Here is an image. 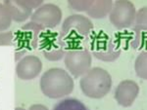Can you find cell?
I'll return each mask as SVG.
<instances>
[{
  "label": "cell",
  "mask_w": 147,
  "mask_h": 110,
  "mask_svg": "<svg viewBox=\"0 0 147 110\" xmlns=\"http://www.w3.org/2000/svg\"><path fill=\"white\" fill-rule=\"evenodd\" d=\"M66 69L72 77H82L91 68L92 56L87 48L69 50L64 58Z\"/></svg>",
  "instance_id": "cell-7"
},
{
  "label": "cell",
  "mask_w": 147,
  "mask_h": 110,
  "mask_svg": "<svg viewBox=\"0 0 147 110\" xmlns=\"http://www.w3.org/2000/svg\"><path fill=\"white\" fill-rule=\"evenodd\" d=\"M134 70L139 78L147 80V51L141 52L136 58L134 62Z\"/></svg>",
  "instance_id": "cell-16"
},
{
  "label": "cell",
  "mask_w": 147,
  "mask_h": 110,
  "mask_svg": "<svg viewBox=\"0 0 147 110\" xmlns=\"http://www.w3.org/2000/svg\"><path fill=\"white\" fill-rule=\"evenodd\" d=\"M136 9L127 0H118L113 3V8L109 14L111 23L118 29L131 27L136 17Z\"/></svg>",
  "instance_id": "cell-8"
},
{
  "label": "cell",
  "mask_w": 147,
  "mask_h": 110,
  "mask_svg": "<svg viewBox=\"0 0 147 110\" xmlns=\"http://www.w3.org/2000/svg\"><path fill=\"white\" fill-rule=\"evenodd\" d=\"M0 46H14V33L4 31L0 33Z\"/></svg>",
  "instance_id": "cell-19"
},
{
  "label": "cell",
  "mask_w": 147,
  "mask_h": 110,
  "mask_svg": "<svg viewBox=\"0 0 147 110\" xmlns=\"http://www.w3.org/2000/svg\"><path fill=\"white\" fill-rule=\"evenodd\" d=\"M44 28L34 22H28L14 33V47H15V60L19 62L28 56V52L38 49V40Z\"/></svg>",
  "instance_id": "cell-4"
},
{
  "label": "cell",
  "mask_w": 147,
  "mask_h": 110,
  "mask_svg": "<svg viewBox=\"0 0 147 110\" xmlns=\"http://www.w3.org/2000/svg\"><path fill=\"white\" fill-rule=\"evenodd\" d=\"M92 4V1H71L68 2V5L72 10L77 12H86Z\"/></svg>",
  "instance_id": "cell-18"
},
{
  "label": "cell",
  "mask_w": 147,
  "mask_h": 110,
  "mask_svg": "<svg viewBox=\"0 0 147 110\" xmlns=\"http://www.w3.org/2000/svg\"><path fill=\"white\" fill-rule=\"evenodd\" d=\"M4 6L6 7L9 15L12 19V21H15L17 23H23L26 22L32 17L34 10L26 5L24 0L18 1V0H7L4 2Z\"/></svg>",
  "instance_id": "cell-13"
},
{
  "label": "cell",
  "mask_w": 147,
  "mask_h": 110,
  "mask_svg": "<svg viewBox=\"0 0 147 110\" xmlns=\"http://www.w3.org/2000/svg\"><path fill=\"white\" fill-rule=\"evenodd\" d=\"M52 110H89V108L79 99L65 97L56 103Z\"/></svg>",
  "instance_id": "cell-15"
},
{
  "label": "cell",
  "mask_w": 147,
  "mask_h": 110,
  "mask_svg": "<svg viewBox=\"0 0 147 110\" xmlns=\"http://www.w3.org/2000/svg\"><path fill=\"white\" fill-rule=\"evenodd\" d=\"M139 93V86L132 80H124L115 90V99L123 107H129Z\"/></svg>",
  "instance_id": "cell-12"
},
{
  "label": "cell",
  "mask_w": 147,
  "mask_h": 110,
  "mask_svg": "<svg viewBox=\"0 0 147 110\" xmlns=\"http://www.w3.org/2000/svg\"><path fill=\"white\" fill-rule=\"evenodd\" d=\"M113 8V1H92V4L86 11L87 15L93 19H104L110 14Z\"/></svg>",
  "instance_id": "cell-14"
},
{
  "label": "cell",
  "mask_w": 147,
  "mask_h": 110,
  "mask_svg": "<svg viewBox=\"0 0 147 110\" xmlns=\"http://www.w3.org/2000/svg\"><path fill=\"white\" fill-rule=\"evenodd\" d=\"M30 21L39 25L44 29H53L62 21V11L60 7L53 3H45L34 11Z\"/></svg>",
  "instance_id": "cell-9"
},
{
  "label": "cell",
  "mask_w": 147,
  "mask_h": 110,
  "mask_svg": "<svg viewBox=\"0 0 147 110\" xmlns=\"http://www.w3.org/2000/svg\"><path fill=\"white\" fill-rule=\"evenodd\" d=\"M91 56L102 62H111L119 58L122 48L117 41L113 40L104 31L91 33L88 38V48Z\"/></svg>",
  "instance_id": "cell-5"
},
{
  "label": "cell",
  "mask_w": 147,
  "mask_h": 110,
  "mask_svg": "<svg viewBox=\"0 0 147 110\" xmlns=\"http://www.w3.org/2000/svg\"><path fill=\"white\" fill-rule=\"evenodd\" d=\"M15 110H26V109L23 108V107H16Z\"/></svg>",
  "instance_id": "cell-21"
},
{
  "label": "cell",
  "mask_w": 147,
  "mask_h": 110,
  "mask_svg": "<svg viewBox=\"0 0 147 110\" xmlns=\"http://www.w3.org/2000/svg\"><path fill=\"white\" fill-rule=\"evenodd\" d=\"M82 92L90 99H102L112 88V77L107 70L92 67L80 80Z\"/></svg>",
  "instance_id": "cell-3"
},
{
  "label": "cell",
  "mask_w": 147,
  "mask_h": 110,
  "mask_svg": "<svg viewBox=\"0 0 147 110\" xmlns=\"http://www.w3.org/2000/svg\"><path fill=\"white\" fill-rule=\"evenodd\" d=\"M131 32V48L134 50L146 49L145 51H147V7H142L137 11Z\"/></svg>",
  "instance_id": "cell-10"
},
{
  "label": "cell",
  "mask_w": 147,
  "mask_h": 110,
  "mask_svg": "<svg viewBox=\"0 0 147 110\" xmlns=\"http://www.w3.org/2000/svg\"><path fill=\"white\" fill-rule=\"evenodd\" d=\"M42 70L40 58L34 55H28L20 60L16 65V75L21 80H32L36 78Z\"/></svg>",
  "instance_id": "cell-11"
},
{
  "label": "cell",
  "mask_w": 147,
  "mask_h": 110,
  "mask_svg": "<svg viewBox=\"0 0 147 110\" xmlns=\"http://www.w3.org/2000/svg\"><path fill=\"white\" fill-rule=\"evenodd\" d=\"M92 30L93 23L90 19L84 15L74 14L64 20L60 34L69 51L82 48V43L88 40Z\"/></svg>",
  "instance_id": "cell-1"
},
{
  "label": "cell",
  "mask_w": 147,
  "mask_h": 110,
  "mask_svg": "<svg viewBox=\"0 0 147 110\" xmlns=\"http://www.w3.org/2000/svg\"><path fill=\"white\" fill-rule=\"evenodd\" d=\"M12 19L4 4L0 3V33L8 29L11 25Z\"/></svg>",
  "instance_id": "cell-17"
},
{
  "label": "cell",
  "mask_w": 147,
  "mask_h": 110,
  "mask_svg": "<svg viewBox=\"0 0 147 110\" xmlns=\"http://www.w3.org/2000/svg\"><path fill=\"white\" fill-rule=\"evenodd\" d=\"M38 50L44 58L50 62H58L65 58L68 52L67 46L61 37L60 32L44 29L38 40Z\"/></svg>",
  "instance_id": "cell-6"
},
{
  "label": "cell",
  "mask_w": 147,
  "mask_h": 110,
  "mask_svg": "<svg viewBox=\"0 0 147 110\" xmlns=\"http://www.w3.org/2000/svg\"><path fill=\"white\" fill-rule=\"evenodd\" d=\"M28 110H49L43 104H34L28 108Z\"/></svg>",
  "instance_id": "cell-20"
},
{
  "label": "cell",
  "mask_w": 147,
  "mask_h": 110,
  "mask_svg": "<svg viewBox=\"0 0 147 110\" xmlns=\"http://www.w3.org/2000/svg\"><path fill=\"white\" fill-rule=\"evenodd\" d=\"M39 87L45 97L57 99L71 95L75 83L68 71L60 67H53L42 74L39 80Z\"/></svg>",
  "instance_id": "cell-2"
}]
</instances>
